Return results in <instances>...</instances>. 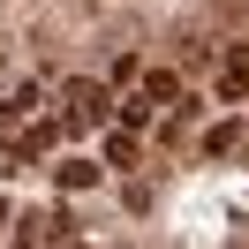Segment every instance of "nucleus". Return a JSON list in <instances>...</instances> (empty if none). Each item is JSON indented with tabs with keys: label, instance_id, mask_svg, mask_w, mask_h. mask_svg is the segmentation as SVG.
Returning a JSON list of instances; mask_svg holds the SVG:
<instances>
[{
	"label": "nucleus",
	"instance_id": "f03ea898",
	"mask_svg": "<svg viewBox=\"0 0 249 249\" xmlns=\"http://www.w3.org/2000/svg\"><path fill=\"white\" fill-rule=\"evenodd\" d=\"M98 174H106V159H61L53 181H61V196H83V189H98Z\"/></svg>",
	"mask_w": 249,
	"mask_h": 249
},
{
	"label": "nucleus",
	"instance_id": "7ed1b4c3",
	"mask_svg": "<svg viewBox=\"0 0 249 249\" xmlns=\"http://www.w3.org/2000/svg\"><path fill=\"white\" fill-rule=\"evenodd\" d=\"M38 98H46V83H16V98L0 106V136H8V128H31V113H38Z\"/></svg>",
	"mask_w": 249,
	"mask_h": 249
},
{
	"label": "nucleus",
	"instance_id": "f257e3e1",
	"mask_svg": "<svg viewBox=\"0 0 249 249\" xmlns=\"http://www.w3.org/2000/svg\"><path fill=\"white\" fill-rule=\"evenodd\" d=\"M61 113H68V128H98V121L113 113V98H106V83H91V76H68Z\"/></svg>",
	"mask_w": 249,
	"mask_h": 249
},
{
	"label": "nucleus",
	"instance_id": "1a4fd4ad",
	"mask_svg": "<svg viewBox=\"0 0 249 249\" xmlns=\"http://www.w3.org/2000/svg\"><path fill=\"white\" fill-rule=\"evenodd\" d=\"M0 234H8V196H0Z\"/></svg>",
	"mask_w": 249,
	"mask_h": 249
},
{
	"label": "nucleus",
	"instance_id": "6e6552de",
	"mask_svg": "<svg viewBox=\"0 0 249 249\" xmlns=\"http://www.w3.org/2000/svg\"><path fill=\"white\" fill-rule=\"evenodd\" d=\"M106 76H113V83H121V91H128V83L143 76V61H136V53H113V68H106Z\"/></svg>",
	"mask_w": 249,
	"mask_h": 249
},
{
	"label": "nucleus",
	"instance_id": "39448f33",
	"mask_svg": "<svg viewBox=\"0 0 249 249\" xmlns=\"http://www.w3.org/2000/svg\"><path fill=\"white\" fill-rule=\"evenodd\" d=\"M106 166H143V136L136 128H113L106 136Z\"/></svg>",
	"mask_w": 249,
	"mask_h": 249
},
{
	"label": "nucleus",
	"instance_id": "423d86ee",
	"mask_svg": "<svg viewBox=\"0 0 249 249\" xmlns=\"http://www.w3.org/2000/svg\"><path fill=\"white\" fill-rule=\"evenodd\" d=\"M151 121H159V98H151V91H128V98H121V128H136V136H143Z\"/></svg>",
	"mask_w": 249,
	"mask_h": 249
},
{
	"label": "nucleus",
	"instance_id": "20e7f679",
	"mask_svg": "<svg viewBox=\"0 0 249 249\" xmlns=\"http://www.w3.org/2000/svg\"><path fill=\"white\" fill-rule=\"evenodd\" d=\"M219 98H227V106L249 98V53H227V68H219Z\"/></svg>",
	"mask_w": 249,
	"mask_h": 249
},
{
	"label": "nucleus",
	"instance_id": "0eeeda50",
	"mask_svg": "<svg viewBox=\"0 0 249 249\" xmlns=\"http://www.w3.org/2000/svg\"><path fill=\"white\" fill-rule=\"evenodd\" d=\"M234 143H242V121H234V113H227V121H212V128H204V159H227Z\"/></svg>",
	"mask_w": 249,
	"mask_h": 249
}]
</instances>
